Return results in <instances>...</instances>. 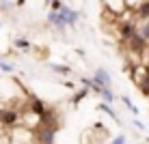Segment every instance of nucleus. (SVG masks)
<instances>
[{
	"label": "nucleus",
	"mask_w": 149,
	"mask_h": 144,
	"mask_svg": "<svg viewBox=\"0 0 149 144\" xmlns=\"http://www.w3.org/2000/svg\"><path fill=\"white\" fill-rule=\"evenodd\" d=\"M138 15H141L143 19H149V0H147V2H141V7H138Z\"/></svg>",
	"instance_id": "9b49d317"
},
{
	"label": "nucleus",
	"mask_w": 149,
	"mask_h": 144,
	"mask_svg": "<svg viewBox=\"0 0 149 144\" xmlns=\"http://www.w3.org/2000/svg\"><path fill=\"white\" fill-rule=\"evenodd\" d=\"M127 41H130V48H132V50H134V52H136V54H141V52H143V50H145V48H147V39H143V37H141V34H138V32H134V34H132V37H130V39H127Z\"/></svg>",
	"instance_id": "f257e3e1"
},
{
	"label": "nucleus",
	"mask_w": 149,
	"mask_h": 144,
	"mask_svg": "<svg viewBox=\"0 0 149 144\" xmlns=\"http://www.w3.org/2000/svg\"><path fill=\"white\" fill-rule=\"evenodd\" d=\"M100 92H102V97L106 99V103H110V101H112V92H110V88H106V86H104Z\"/></svg>",
	"instance_id": "4468645a"
},
{
	"label": "nucleus",
	"mask_w": 149,
	"mask_h": 144,
	"mask_svg": "<svg viewBox=\"0 0 149 144\" xmlns=\"http://www.w3.org/2000/svg\"><path fill=\"white\" fill-rule=\"evenodd\" d=\"M95 82H97L100 86H106V88H110V75L106 73L104 69H97V71H95Z\"/></svg>",
	"instance_id": "423d86ee"
},
{
	"label": "nucleus",
	"mask_w": 149,
	"mask_h": 144,
	"mask_svg": "<svg viewBox=\"0 0 149 144\" xmlns=\"http://www.w3.org/2000/svg\"><path fill=\"white\" fill-rule=\"evenodd\" d=\"M50 4H52V11H58V9H61V2H58V0H50Z\"/></svg>",
	"instance_id": "a211bd4d"
},
{
	"label": "nucleus",
	"mask_w": 149,
	"mask_h": 144,
	"mask_svg": "<svg viewBox=\"0 0 149 144\" xmlns=\"http://www.w3.org/2000/svg\"><path fill=\"white\" fill-rule=\"evenodd\" d=\"M48 22L52 24L54 28H58V30H65V26H67V24H65V19H63V15H61L58 11H52L48 15Z\"/></svg>",
	"instance_id": "39448f33"
},
{
	"label": "nucleus",
	"mask_w": 149,
	"mask_h": 144,
	"mask_svg": "<svg viewBox=\"0 0 149 144\" xmlns=\"http://www.w3.org/2000/svg\"><path fill=\"white\" fill-rule=\"evenodd\" d=\"M102 110H104V112H106V114H110V116H117V114H115V112H112V107H110V105H106V103H104V105H102Z\"/></svg>",
	"instance_id": "2eb2a0df"
},
{
	"label": "nucleus",
	"mask_w": 149,
	"mask_h": 144,
	"mask_svg": "<svg viewBox=\"0 0 149 144\" xmlns=\"http://www.w3.org/2000/svg\"><path fill=\"white\" fill-rule=\"evenodd\" d=\"M136 32V28H134V24H130V22H125V24H121V39L123 41H127L132 37V34Z\"/></svg>",
	"instance_id": "6e6552de"
},
{
	"label": "nucleus",
	"mask_w": 149,
	"mask_h": 144,
	"mask_svg": "<svg viewBox=\"0 0 149 144\" xmlns=\"http://www.w3.org/2000/svg\"><path fill=\"white\" fill-rule=\"evenodd\" d=\"M15 45H17V48H26L28 41H26V39H17V41H15Z\"/></svg>",
	"instance_id": "dca6fc26"
},
{
	"label": "nucleus",
	"mask_w": 149,
	"mask_h": 144,
	"mask_svg": "<svg viewBox=\"0 0 149 144\" xmlns=\"http://www.w3.org/2000/svg\"><path fill=\"white\" fill-rule=\"evenodd\" d=\"M24 2H26V0H17V2H15V4H17V7H22Z\"/></svg>",
	"instance_id": "4be33fe9"
},
{
	"label": "nucleus",
	"mask_w": 149,
	"mask_h": 144,
	"mask_svg": "<svg viewBox=\"0 0 149 144\" xmlns=\"http://www.w3.org/2000/svg\"><path fill=\"white\" fill-rule=\"evenodd\" d=\"M112 144H125V138H123V136L115 138V140H112Z\"/></svg>",
	"instance_id": "aec40b11"
},
{
	"label": "nucleus",
	"mask_w": 149,
	"mask_h": 144,
	"mask_svg": "<svg viewBox=\"0 0 149 144\" xmlns=\"http://www.w3.org/2000/svg\"><path fill=\"white\" fill-rule=\"evenodd\" d=\"M138 34H141L143 39H147V41H149V19H145V24L141 26V32H138Z\"/></svg>",
	"instance_id": "f8f14e48"
},
{
	"label": "nucleus",
	"mask_w": 149,
	"mask_h": 144,
	"mask_svg": "<svg viewBox=\"0 0 149 144\" xmlns=\"http://www.w3.org/2000/svg\"><path fill=\"white\" fill-rule=\"evenodd\" d=\"M0 9H11V4H9L7 0H2V2H0Z\"/></svg>",
	"instance_id": "412c9836"
},
{
	"label": "nucleus",
	"mask_w": 149,
	"mask_h": 144,
	"mask_svg": "<svg viewBox=\"0 0 149 144\" xmlns=\"http://www.w3.org/2000/svg\"><path fill=\"white\" fill-rule=\"evenodd\" d=\"M0 123L2 125H7V127H13L15 123H17V112H13V110H0Z\"/></svg>",
	"instance_id": "7ed1b4c3"
},
{
	"label": "nucleus",
	"mask_w": 149,
	"mask_h": 144,
	"mask_svg": "<svg viewBox=\"0 0 149 144\" xmlns=\"http://www.w3.org/2000/svg\"><path fill=\"white\" fill-rule=\"evenodd\" d=\"M86 92H89V88H84V90L76 92V97H74V103H76V105H78L80 101H82V99H84V97H86Z\"/></svg>",
	"instance_id": "ddd939ff"
},
{
	"label": "nucleus",
	"mask_w": 149,
	"mask_h": 144,
	"mask_svg": "<svg viewBox=\"0 0 149 144\" xmlns=\"http://www.w3.org/2000/svg\"><path fill=\"white\" fill-rule=\"evenodd\" d=\"M123 103H125L127 107H130V110H132V112H136V107H134V105H132V101H130V99H127V97H123Z\"/></svg>",
	"instance_id": "f3484780"
},
{
	"label": "nucleus",
	"mask_w": 149,
	"mask_h": 144,
	"mask_svg": "<svg viewBox=\"0 0 149 144\" xmlns=\"http://www.w3.org/2000/svg\"><path fill=\"white\" fill-rule=\"evenodd\" d=\"M50 69L54 71V73H58V75H67V73H71V69L67 65H50Z\"/></svg>",
	"instance_id": "9d476101"
},
{
	"label": "nucleus",
	"mask_w": 149,
	"mask_h": 144,
	"mask_svg": "<svg viewBox=\"0 0 149 144\" xmlns=\"http://www.w3.org/2000/svg\"><path fill=\"white\" fill-rule=\"evenodd\" d=\"M136 82H138V86H141V92H143L145 97H149V69H145V75H143V78H138Z\"/></svg>",
	"instance_id": "0eeeda50"
},
{
	"label": "nucleus",
	"mask_w": 149,
	"mask_h": 144,
	"mask_svg": "<svg viewBox=\"0 0 149 144\" xmlns=\"http://www.w3.org/2000/svg\"><path fill=\"white\" fill-rule=\"evenodd\" d=\"M54 131L56 129H52V127H43V129L37 133L39 144H54Z\"/></svg>",
	"instance_id": "f03ea898"
},
{
	"label": "nucleus",
	"mask_w": 149,
	"mask_h": 144,
	"mask_svg": "<svg viewBox=\"0 0 149 144\" xmlns=\"http://www.w3.org/2000/svg\"><path fill=\"white\" fill-rule=\"evenodd\" d=\"M58 13L63 15V19H65L67 26H74V24L78 22V11H71V9H67V7H61Z\"/></svg>",
	"instance_id": "20e7f679"
},
{
	"label": "nucleus",
	"mask_w": 149,
	"mask_h": 144,
	"mask_svg": "<svg viewBox=\"0 0 149 144\" xmlns=\"http://www.w3.org/2000/svg\"><path fill=\"white\" fill-rule=\"evenodd\" d=\"M30 110H33L35 112V114H43V112H45V105H43V101H41V99H37V97H33V99H30Z\"/></svg>",
	"instance_id": "1a4fd4ad"
},
{
	"label": "nucleus",
	"mask_w": 149,
	"mask_h": 144,
	"mask_svg": "<svg viewBox=\"0 0 149 144\" xmlns=\"http://www.w3.org/2000/svg\"><path fill=\"white\" fill-rule=\"evenodd\" d=\"M0 69H2V71H13V67L7 65V63H0Z\"/></svg>",
	"instance_id": "6ab92c4d"
}]
</instances>
